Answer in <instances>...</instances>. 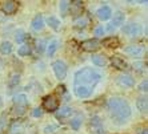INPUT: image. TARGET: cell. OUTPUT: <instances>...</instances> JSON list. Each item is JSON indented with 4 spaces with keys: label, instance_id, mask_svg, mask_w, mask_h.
<instances>
[{
    "label": "cell",
    "instance_id": "obj_1",
    "mask_svg": "<svg viewBox=\"0 0 148 134\" xmlns=\"http://www.w3.org/2000/svg\"><path fill=\"white\" fill-rule=\"evenodd\" d=\"M101 81V74L92 68H83L75 73L73 90L79 98H88L95 86Z\"/></svg>",
    "mask_w": 148,
    "mask_h": 134
},
{
    "label": "cell",
    "instance_id": "obj_2",
    "mask_svg": "<svg viewBox=\"0 0 148 134\" xmlns=\"http://www.w3.org/2000/svg\"><path fill=\"white\" fill-rule=\"evenodd\" d=\"M108 112L111 118L114 120L115 124L123 125L127 122V120L131 117V106L127 100L121 97H112L108 100L107 104Z\"/></svg>",
    "mask_w": 148,
    "mask_h": 134
},
{
    "label": "cell",
    "instance_id": "obj_3",
    "mask_svg": "<svg viewBox=\"0 0 148 134\" xmlns=\"http://www.w3.org/2000/svg\"><path fill=\"white\" fill-rule=\"evenodd\" d=\"M52 69L55 72V76L58 80H64L67 77V72H68V68H67L66 62L62 61V60H56V61L52 62Z\"/></svg>",
    "mask_w": 148,
    "mask_h": 134
},
{
    "label": "cell",
    "instance_id": "obj_4",
    "mask_svg": "<svg viewBox=\"0 0 148 134\" xmlns=\"http://www.w3.org/2000/svg\"><path fill=\"white\" fill-rule=\"evenodd\" d=\"M121 31H123L124 35H127L130 37H138L143 33V28H141V25L136 24V23H128V24L124 25Z\"/></svg>",
    "mask_w": 148,
    "mask_h": 134
},
{
    "label": "cell",
    "instance_id": "obj_5",
    "mask_svg": "<svg viewBox=\"0 0 148 134\" xmlns=\"http://www.w3.org/2000/svg\"><path fill=\"white\" fill-rule=\"evenodd\" d=\"M43 108L47 112H56L59 109V100L55 96H45L43 100Z\"/></svg>",
    "mask_w": 148,
    "mask_h": 134
},
{
    "label": "cell",
    "instance_id": "obj_6",
    "mask_svg": "<svg viewBox=\"0 0 148 134\" xmlns=\"http://www.w3.org/2000/svg\"><path fill=\"white\" fill-rule=\"evenodd\" d=\"M101 43L97 40V39H88V40H84V41L80 44L83 51L86 52H93V51H97L100 48Z\"/></svg>",
    "mask_w": 148,
    "mask_h": 134
},
{
    "label": "cell",
    "instance_id": "obj_7",
    "mask_svg": "<svg viewBox=\"0 0 148 134\" xmlns=\"http://www.w3.org/2000/svg\"><path fill=\"white\" fill-rule=\"evenodd\" d=\"M0 9L4 15H14L17 11V3L12 1V0H7L0 4Z\"/></svg>",
    "mask_w": 148,
    "mask_h": 134
},
{
    "label": "cell",
    "instance_id": "obj_8",
    "mask_svg": "<svg viewBox=\"0 0 148 134\" xmlns=\"http://www.w3.org/2000/svg\"><path fill=\"white\" fill-rule=\"evenodd\" d=\"M90 130L91 133L93 134H99V133H103V124H101V120H100V117H97V116H95V117L91 118L90 121Z\"/></svg>",
    "mask_w": 148,
    "mask_h": 134
},
{
    "label": "cell",
    "instance_id": "obj_9",
    "mask_svg": "<svg viewBox=\"0 0 148 134\" xmlns=\"http://www.w3.org/2000/svg\"><path fill=\"white\" fill-rule=\"evenodd\" d=\"M117 84L123 88H132L135 85V79L131 74H121L117 77Z\"/></svg>",
    "mask_w": 148,
    "mask_h": 134
},
{
    "label": "cell",
    "instance_id": "obj_10",
    "mask_svg": "<svg viewBox=\"0 0 148 134\" xmlns=\"http://www.w3.org/2000/svg\"><path fill=\"white\" fill-rule=\"evenodd\" d=\"M73 114V109L69 106H62L60 109L56 110V118L58 120H66L69 118Z\"/></svg>",
    "mask_w": 148,
    "mask_h": 134
},
{
    "label": "cell",
    "instance_id": "obj_11",
    "mask_svg": "<svg viewBox=\"0 0 148 134\" xmlns=\"http://www.w3.org/2000/svg\"><path fill=\"white\" fill-rule=\"evenodd\" d=\"M97 17H99L100 20H108L111 16H112V9H111L108 5H103V7H100L96 12Z\"/></svg>",
    "mask_w": 148,
    "mask_h": 134
},
{
    "label": "cell",
    "instance_id": "obj_12",
    "mask_svg": "<svg viewBox=\"0 0 148 134\" xmlns=\"http://www.w3.org/2000/svg\"><path fill=\"white\" fill-rule=\"evenodd\" d=\"M68 8H69V11H71V14L72 15L79 16V15H82V11H83V1H79V0L71 1Z\"/></svg>",
    "mask_w": 148,
    "mask_h": 134
},
{
    "label": "cell",
    "instance_id": "obj_13",
    "mask_svg": "<svg viewBox=\"0 0 148 134\" xmlns=\"http://www.w3.org/2000/svg\"><path fill=\"white\" fill-rule=\"evenodd\" d=\"M31 27L34 31H41L44 28V19L41 15H36V16L32 19V23H31Z\"/></svg>",
    "mask_w": 148,
    "mask_h": 134
},
{
    "label": "cell",
    "instance_id": "obj_14",
    "mask_svg": "<svg viewBox=\"0 0 148 134\" xmlns=\"http://www.w3.org/2000/svg\"><path fill=\"white\" fill-rule=\"evenodd\" d=\"M124 20H125V15L123 14V12H120V11H117L116 14L114 15V19H112V23H111L110 25H112L114 28L116 27H120V25L124 24Z\"/></svg>",
    "mask_w": 148,
    "mask_h": 134
},
{
    "label": "cell",
    "instance_id": "obj_15",
    "mask_svg": "<svg viewBox=\"0 0 148 134\" xmlns=\"http://www.w3.org/2000/svg\"><path fill=\"white\" fill-rule=\"evenodd\" d=\"M111 62H112V66L119 70H124V69H127V62L124 61L123 59H120L119 56H114L112 59H111Z\"/></svg>",
    "mask_w": 148,
    "mask_h": 134
},
{
    "label": "cell",
    "instance_id": "obj_16",
    "mask_svg": "<svg viewBox=\"0 0 148 134\" xmlns=\"http://www.w3.org/2000/svg\"><path fill=\"white\" fill-rule=\"evenodd\" d=\"M124 52L136 57V56H140L143 53V47H140V45H128L127 48L124 49Z\"/></svg>",
    "mask_w": 148,
    "mask_h": 134
},
{
    "label": "cell",
    "instance_id": "obj_17",
    "mask_svg": "<svg viewBox=\"0 0 148 134\" xmlns=\"http://www.w3.org/2000/svg\"><path fill=\"white\" fill-rule=\"evenodd\" d=\"M103 45L104 47H107V48H117V47H120V41H119V39L117 37H108L106 39L103 41Z\"/></svg>",
    "mask_w": 148,
    "mask_h": 134
},
{
    "label": "cell",
    "instance_id": "obj_18",
    "mask_svg": "<svg viewBox=\"0 0 148 134\" xmlns=\"http://www.w3.org/2000/svg\"><path fill=\"white\" fill-rule=\"evenodd\" d=\"M47 24H48L53 31H59V29H60V20L55 16H48L47 17Z\"/></svg>",
    "mask_w": 148,
    "mask_h": 134
},
{
    "label": "cell",
    "instance_id": "obj_19",
    "mask_svg": "<svg viewBox=\"0 0 148 134\" xmlns=\"http://www.w3.org/2000/svg\"><path fill=\"white\" fill-rule=\"evenodd\" d=\"M12 49H14V47H12V43H10V41H3L0 44V53L4 56L10 55L11 52H12Z\"/></svg>",
    "mask_w": 148,
    "mask_h": 134
},
{
    "label": "cell",
    "instance_id": "obj_20",
    "mask_svg": "<svg viewBox=\"0 0 148 134\" xmlns=\"http://www.w3.org/2000/svg\"><path fill=\"white\" fill-rule=\"evenodd\" d=\"M14 102H15V105H19V106H27L28 98L25 94H17V96L14 97Z\"/></svg>",
    "mask_w": 148,
    "mask_h": 134
},
{
    "label": "cell",
    "instance_id": "obj_21",
    "mask_svg": "<svg viewBox=\"0 0 148 134\" xmlns=\"http://www.w3.org/2000/svg\"><path fill=\"white\" fill-rule=\"evenodd\" d=\"M91 60H92V62L96 66H104L107 64V59L101 55H93L92 57H91Z\"/></svg>",
    "mask_w": 148,
    "mask_h": 134
},
{
    "label": "cell",
    "instance_id": "obj_22",
    "mask_svg": "<svg viewBox=\"0 0 148 134\" xmlns=\"http://www.w3.org/2000/svg\"><path fill=\"white\" fill-rule=\"evenodd\" d=\"M136 106H138V109L140 110V112H147V109H148L147 97H140V98H138V101H136Z\"/></svg>",
    "mask_w": 148,
    "mask_h": 134
},
{
    "label": "cell",
    "instance_id": "obj_23",
    "mask_svg": "<svg viewBox=\"0 0 148 134\" xmlns=\"http://www.w3.org/2000/svg\"><path fill=\"white\" fill-rule=\"evenodd\" d=\"M58 48H59V41L58 40H52V41L47 45V53H48V56L55 55V52L58 51Z\"/></svg>",
    "mask_w": 148,
    "mask_h": 134
},
{
    "label": "cell",
    "instance_id": "obj_24",
    "mask_svg": "<svg viewBox=\"0 0 148 134\" xmlns=\"http://www.w3.org/2000/svg\"><path fill=\"white\" fill-rule=\"evenodd\" d=\"M25 110H27V106H19V105H15V106L12 108V112H11V113L14 114L15 117H20V116H23V114L25 113Z\"/></svg>",
    "mask_w": 148,
    "mask_h": 134
},
{
    "label": "cell",
    "instance_id": "obj_25",
    "mask_svg": "<svg viewBox=\"0 0 148 134\" xmlns=\"http://www.w3.org/2000/svg\"><path fill=\"white\" fill-rule=\"evenodd\" d=\"M88 25V17L80 16L75 20V27L76 28H86Z\"/></svg>",
    "mask_w": 148,
    "mask_h": 134
},
{
    "label": "cell",
    "instance_id": "obj_26",
    "mask_svg": "<svg viewBox=\"0 0 148 134\" xmlns=\"http://www.w3.org/2000/svg\"><path fill=\"white\" fill-rule=\"evenodd\" d=\"M29 53H31V47H29V45H21L20 48L17 49V55L21 56V57L28 56Z\"/></svg>",
    "mask_w": 148,
    "mask_h": 134
},
{
    "label": "cell",
    "instance_id": "obj_27",
    "mask_svg": "<svg viewBox=\"0 0 148 134\" xmlns=\"http://www.w3.org/2000/svg\"><path fill=\"white\" fill-rule=\"evenodd\" d=\"M82 124H83V117L82 116H77V117H75L71 121V127H72L73 130H77L82 126Z\"/></svg>",
    "mask_w": 148,
    "mask_h": 134
},
{
    "label": "cell",
    "instance_id": "obj_28",
    "mask_svg": "<svg viewBox=\"0 0 148 134\" xmlns=\"http://www.w3.org/2000/svg\"><path fill=\"white\" fill-rule=\"evenodd\" d=\"M19 83H20V74H17V73H12V74L10 76V80H8L10 86H16Z\"/></svg>",
    "mask_w": 148,
    "mask_h": 134
},
{
    "label": "cell",
    "instance_id": "obj_29",
    "mask_svg": "<svg viewBox=\"0 0 148 134\" xmlns=\"http://www.w3.org/2000/svg\"><path fill=\"white\" fill-rule=\"evenodd\" d=\"M25 32L23 31V29H19V31L16 32V35H15V40H16V43H23L25 40Z\"/></svg>",
    "mask_w": 148,
    "mask_h": 134
},
{
    "label": "cell",
    "instance_id": "obj_30",
    "mask_svg": "<svg viewBox=\"0 0 148 134\" xmlns=\"http://www.w3.org/2000/svg\"><path fill=\"white\" fill-rule=\"evenodd\" d=\"M11 131L14 134H21V131H23V126H21L20 122H15L12 126H11Z\"/></svg>",
    "mask_w": 148,
    "mask_h": 134
},
{
    "label": "cell",
    "instance_id": "obj_31",
    "mask_svg": "<svg viewBox=\"0 0 148 134\" xmlns=\"http://www.w3.org/2000/svg\"><path fill=\"white\" fill-rule=\"evenodd\" d=\"M69 7V1H62L60 3V9H62V14L66 16V14H67V8Z\"/></svg>",
    "mask_w": 148,
    "mask_h": 134
},
{
    "label": "cell",
    "instance_id": "obj_32",
    "mask_svg": "<svg viewBox=\"0 0 148 134\" xmlns=\"http://www.w3.org/2000/svg\"><path fill=\"white\" fill-rule=\"evenodd\" d=\"M58 129V126L56 125H48V126H45L44 129V133L45 134H49V133H55V130Z\"/></svg>",
    "mask_w": 148,
    "mask_h": 134
},
{
    "label": "cell",
    "instance_id": "obj_33",
    "mask_svg": "<svg viewBox=\"0 0 148 134\" xmlns=\"http://www.w3.org/2000/svg\"><path fill=\"white\" fill-rule=\"evenodd\" d=\"M147 88H148V81L147 80H143L140 83V85H139V90H141V92H147Z\"/></svg>",
    "mask_w": 148,
    "mask_h": 134
},
{
    "label": "cell",
    "instance_id": "obj_34",
    "mask_svg": "<svg viewBox=\"0 0 148 134\" xmlns=\"http://www.w3.org/2000/svg\"><path fill=\"white\" fill-rule=\"evenodd\" d=\"M134 69H136L138 72H143L144 70V64L143 62H136V64H134Z\"/></svg>",
    "mask_w": 148,
    "mask_h": 134
},
{
    "label": "cell",
    "instance_id": "obj_35",
    "mask_svg": "<svg viewBox=\"0 0 148 134\" xmlns=\"http://www.w3.org/2000/svg\"><path fill=\"white\" fill-rule=\"evenodd\" d=\"M44 47H45V41H44V40H40V41L38 43V47H36V49H38L39 53L44 51Z\"/></svg>",
    "mask_w": 148,
    "mask_h": 134
},
{
    "label": "cell",
    "instance_id": "obj_36",
    "mask_svg": "<svg viewBox=\"0 0 148 134\" xmlns=\"http://www.w3.org/2000/svg\"><path fill=\"white\" fill-rule=\"evenodd\" d=\"M32 116H34V117H41V116H43V112H41V109H39V108H36V109H34L32 110Z\"/></svg>",
    "mask_w": 148,
    "mask_h": 134
},
{
    "label": "cell",
    "instance_id": "obj_37",
    "mask_svg": "<svg viewBox=\"0 0 148 134\" xmlns=\"http://www.w3.org/2000/svg\"><path fill=\"white\" fill-rule=\"evenodd\" d=\"M103 33H104V28L103 27H97L96 29H95V35H96V36H101Z\"/></svg>",
    "mask_w": 148,
    "mask_h": 134
},
{
    "label": "cell",
    "instance_id": "obj_38",
    "mask_svg": "<svg viewBox=\"0 0 148 134\" xmlns=\"http://www.w3.org/2000/svg\"><path fill=\"white\" fill-rule=\"evenodd\" d=\"M58 92L60 93V94H62V93H64V92H66V86H64V85L58 86Z\"/></svg>",
    "mask_w": 148,
    "mask_h": 134
},
{
    "label": "cell",
    "instance_id": "obj_39",
    "mask_svg": "<svg viewBox=\"0 0 148 134\" xmlns=\"http://www.w3.org/2000/svg\"><path fill=\"white\" fill-rule=\"evenodd\" d=\"M139 134H148V130H147V127H141L140 130H139Z\"/></svg>",
    "mask_w": 148,
    "mask_h": 134
},
{
    "label": "cell",
    "instance_id": "obj_40",
    "mask_svg": "<svg viewBox=\"0 0 148 134\" xmlns=\"http://www.w3.org/2000/svg\"><path fill=\"white\" fill-rule=\"evenodd\" d=\"M1 104H3V102H1V98H0V106H1Z\"/></svg>",
    "mask_w": 148,
    "mask_h": 134
},
{
    "label": "cell",
    "instance_id": "obj_41",
    "mask_svg": "<svg viewBox=\"0 0 148 134\" xmlns=\"http://www.w3.org/2000/svg\"><path fill=\"white\" fill-rule=\"evenodd\" d=\"M99 134H106V133H104V131H103V133H99Z\"/></svg>",
    "mask_w": 148,
    "mask_h": 134
}]
</instances>
